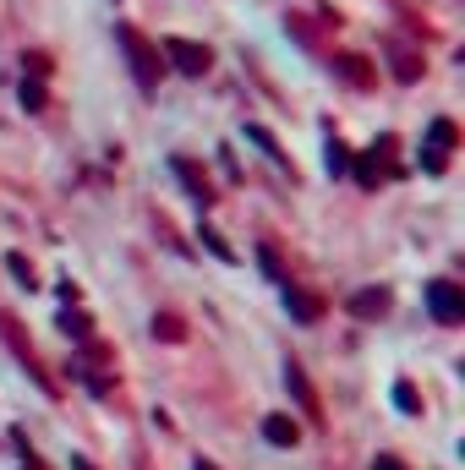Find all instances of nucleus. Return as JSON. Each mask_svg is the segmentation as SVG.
Returning a JSON list of instances; mask_svg holds the SVG:
<instances>
[{"mask_svg":"<svg viewBox=\"0 0 465 470\" xmlns=\"http://www.w3.org/2000/svg\"><path fill=\"white\" fill-rule=\"evenodd\" d=\"M291 306H296V317H301V323H317V312H323V306H317V296H307V290H291Z\"/></svg>","mask_w":465,"mask_h":470,"instance_id":"1a4fd4ad","label":"nucleus"},{"mask_svg":"<svg viewBox=\"0 0 465 470\" xmlns=\"http://www.w3.org/2000/svg\"><path fill=\"white\" fill-rule=\"evenodd\" d=\"M372 470H406V465L394 459V454H378V465H372Z\"/></svg>","mask_w":465,"mask_h":470,"instance_id":"dca6fc26","label":"nucleus"},{"mask_svg":"<svg viewBox=\"0 0 465 470\" xmlns=\"http://www.w3.org/2000/svg\"><path fill=\"white\" fill-rule=\"evenodd\" d=\"M246 137H252V143H257L263 154H269V159H280V164H285V148H280V143H274V137H269L263 126H246Z\"/></svg>","mask_w":465,"mask_h":470,"instance_id":"9d476101","label":"nucleus"},{"mask_svg":"<svg viewBox=\"0 0 465 470\" xmlns=\"http://www.w3.org/2000/svg\"><path fill=\"white\" fill-rule=\"evenodd\" d=\"M263 438L280 443V448H291V443H296V421H291V416H269V421H263Z\"/></svg>","mask_w":465,"mask_h":470,"instance_id":"423d86ee","label":"nucleus"},{"mask_svg":"<svg viewBox=\"0 0 465 470\" xmlns=\"http://www.w3.org/2000/svg\"><path fill=\"white\" fill-rule=\"evenodd\" d=\"M427 301H433V317H438V323H460V317H465V296H460V285H449V279H438V285L427 290Z\"/></svg>","mask_w":465,"mask_h":470,"instance_id":"7ed1b4c3","label":"nucleus"},{"mask_svg":"<svg viewBox=\"0 0 465 470\" xmlns=\"http://www.w3.org/2000/svg\"><path fill=\"white\" fill-rule=\"evenodd\" d=\"M170 170H175V175L186 181V191H192V197H209V175H203V170H197L192 159H170Z\"/></svg>","mask_w":465,"mask_h":470,"instance_id":"39448f33","label":"nucleus"},{"mask_svg":"<svg viewBox=\"0 0 465 470\" xmlns=\"http://www.w3.org/2000/svg\"><path fill=\"white\" fill-rule=\"evenodd\" d=\"M427 148H438V154L454 148V126H449V120H433V143H427Z\"/></svg>","mask_w":465,"mask_h":470,"instance_id":"9b49d317","label":"nucleus"},{"mask_svg":"<svg viewBox=\"0 0 465 470\" xmlns=\"http://www.w3.org/2000/svg\"><path fill=\"white\" fill-rule=\"evenodd\" d=\"M394 399H400V411H416V394H411V383H400V388H394Z\"/></svg>","mask_w":465,"mask_h":470,"instance_id":"2eb2a0df","label":"nucleus"},{"mask_svg":"<svg viewBox=\"0 0 465 470\" xmlns=\"http://www.w3.org/2000/svg\"><path fill=\"white\" fill-rule=\"evenodd\" d=\"M285 383H291V394H296V399H301V411H307V416H312V421H317V416H323V411H317V394H312V383H307V372H301V367H296V361H291V367H285Z\"/></svg>","mask_w":465,"mask_h":470,"instance_id":"20e7f679","label":"nucleus"},{"mask_svg":"<svg viewBox=\"0 0 465 470\" xmlns=\"http://www.w3.org/2000/svg\"><path fill=\"white\" fill-rule=\"evenodd\" d=\"M351 312H356V317H378V312H389V296H383V290H362V296L351 301Z\"/></svg>","mask_w":465,"mask_h":470,"instance_id":"6e6552de","label":"nucleus"},{"mask_svg":"<svg viewBox=\"0 0 465 470\" xmlns=\"http://www.w3.org/2000/svg\"><path fill=\"white\" fill-rule=\"evenodd\" d=\"M335 66H340V77H345V83H356V88H367V83H372V66H362V55H340Z\"/></svg>","mask_w":465,"mask_h":470,"instance_id":"0eeeda50","label":"nucleus"},{"mask_svg":"<svg viewBox=\"0 0 465 470\" xmlns=\"http://www.w3.org/2000/svg\"><path fill=\"white\" fill-rule=\"evenodd\" d=\"M356 175H362V186H378V175H383V170H378V159H362V164H356Z\"/></svg>","mask_w":465,"mask_h":470,"instance_id":"ddd939ff","label":"nucleus"},{"mask_svg":"<svg viewBox=\"0 0 465 470\" xmlns=\"http://www.w3.org/2000/svg\"><path fill=\"white\" fill-rule=\"evenodd\" d=\"M165 55L175 60V72H186V77H203L209 72V44H192V39H165Z\"/></svg>","mask_w":465,"mask_h":470,"instance_id":"f257e3e1","label":"nucleus"},{"mask_svg":"<svg viewBox=\"0 0 465 470\" xmlns=\"http://www.w3.org/2000/svg\"><path fill=\"white\" fill-rule=\"evenodd\" d=\"M22 104H28V110H44V88H39V83H33V88L22 83Z\"/></svg>","mask_w":465,"mask_h":470,"instance_id":"4468645a","label":"nucleus"},{"mask_svg":"<svg viewBox=\"0 0 465 470\" xmlns=\"http://www.w3.org/2000/svg\"><path fill=\"white\" fill-rule=\"evenodd\" d=\"M328 170H335V175H345V170H351V154H345L340 143H335V148H328Z\"/></svg>","mask_w":465,"mask_h":470,"instance_id":"f8f14e48","label":"nucleus"},{"mask_svg":"<svg viewBox=\"0 0 465 470\" xmlns=\"http://www.w3.org/2000/svg\"><path fill=\"white\" fill-rule=\"evenodd\" d=\"M197 470H214V465H197Z\"/></svg>","mask_w":465,"mask_h":470,"instance_id":"f3484780","label":"nucleus"},{"mask_svg":"<svg viewBox=\"0 0 465 470\" xmlns=\"http://www.w3.org/2000/svg\"><path fill=\"white\" fill-rule=\"evenodd\" d=\"M121 44H126V55H131V72H138V83H143V88H154L159 60H154V49L143 44V33H138V28H121Z\"/></svg>","mask_w":465,"mask_h":470,"instance_id":"f03ea898","label":"nucleus"}]
</instances>
